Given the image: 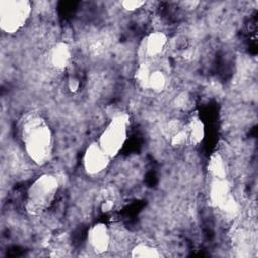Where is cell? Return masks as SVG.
<instances>
[{
    "label": "cell",
    "mask_w": 258,
    "mask_h": 258,
    "mask_svg": "<svg viewBox=\"0 0 258 258\" xmlns=\"http://www.w3.org/2000/svg\"><path fill=\"white\" fill-rule=\"evenodd\" d=\"M167 85V78L163 71L159 69H152L149 75L147 88L154 93H161Z\"/></svg>",
    "instance_id": "12"
},
{
    "label": "cell",
    "mask_w": 258,
    "mask_h": 258,
    "mask_svg": "<svg viewBox=\"0 0 258 258\" xmlns=\"http://www.w3.org/2000/svg\"><path fill=\"white\" fill-rule=\"evenodd\" d=\"M25 153L36 164L46 163L53 148L52 132L47 123L37 115H28L20 126Z\"/></svg>",
    "instance_id": "1"
},
{
    "label": "cell",
    "mask_w": 258,
    "mask_h": 258,
    "mask_svg": "<svg viewBox=\"0 0 258 258\" xmlns=\"http://www.w3.org/2000/svg\"><path fill=\"white\" fill-rule=\"evenodd\" d=\"M111 159L98 141H96L86 148L83 155V166L88 174L96 175L108 167Z\"/></svg>",
    "instance_id": "5"
},
{
    "label": "cell",
    "mask_w": 258,
    "mask_h": 258,
    "mask_svg": "<svg viewBox=\"0 0 258 258\" xmlns=\"http://www.w3.org/2000/svg\"><path fill=\"white\" fill-rule=\"evenodd\" d=\"M208 169L210 174L213 176V179H225L227 175V165L225 162V159L223 156L215 152L212 154L209 164H208Z\"/></svg>",
    "instance_id": "11"
},
{
    "label": "cell",
    "mask_w": 258,
    "mask_h": 258,
    "mask_svg": "<svg viewBox=\"0 0 258 258\" xmlns=\"http://www.w3.org/2000/svg\"><path fill=\"white\" fill-rule=\"evenodd\" d=\"M151 70H152L151 67L147 62H143V63L139 64L138 69L136 70L135 80H136L137 84L143 89L147 88V83H148V79H149Z\"/></svg>",
    "instance_id": "14"
},
{
    "label": "cell",
    "mask_w": 258,
    "mask_h": 258,
    "mask_svg": "<svg viewBox=\"0 0 258 258\" xmlns=\"http://www.w3.org/2000/svg\"><path fill=\"white\" fill-rule=\"evenodd\" d=\"M32 11L31 3L27 0L0 1V27L7 34H14L27 23Z\"/></svg>",
    "instance_id": "4"
},
{
    "label": "cell",
    "mask_w": 258,
    "mask_h": 258,
    "mask_svg": "<svg viewBox=\"0 0 258 258\" xmlns=\"http://www.w3.org/2000/svg\"><path fill=\"white\" fill-rule=\"evenodd\" d=\"M130 117L127 113L115 115L102 131L98 143L111 157H115L123 148L129 131Z\"/></svg>",
    "instance_id": "3"
},
{
    "label": "cell",
    "mask_w": 258,
    "mask_h": 258,
    "mask_svg": "<svg viewBox=\"0 0 258 258\" xmlns=\"http://www.w3.org/2000/svg\"><path fill=\"white\" fill-rule=\"evenodd\" d=\"M113 207H114V203L112 201H105L102 204L101 209H102L103 212H109V211H111L113 209Z\"/></svg>",
    "instance_id": "18"
},
{
    "label": "cell",
    "mask_w": 258,
    "mask_h": 258,
    "mask_svg": "<svg viewBox=\"0 0 258 258\" xmlns=\"http://www.w3.org/2000/svg\"><path fill=\"white\" fill-rule=\"evenodd\" d=\"M68 87L70 89V91L72 92H77L79 90L80 87V81L77 78H70L69 79V83H68Z\"/></svg>",
    "instance_id": "17"
},
{
    "label": "cell",
    "mask_w": 258,
    "mask_h": 258,
    "mask_svg": "<svg viewBox=\"0 0 258 258\" xmlns=\"http://www.w3.org/2000/svg\"><path fill=\"white\" fill-rule=\"evenodd\" d=\"M169 137H170V143L172 146H181L185 143H188L187 134L184 129V126H182L179 130L171 134Z\"/></svg>",
    "instance_id": "15"
},
{
    "label": "cell",
    "mask_w": 258,
    "mask_h": 258,
    "mask_svg": "<svg viewBox=\"0 0 258 258\" xmlns=\"http://www.w3.org/2000/svg\"><path fill=\"white\" fill-rule=\"evenodd\" d=\"M88 242L92 250L97 254H102L108 251L111 242L108 227L103 223H97L92 226L88 232Z\"/></svg>",
    "instance_id": "6"
},
{
    "label": "cell",
    "mask_w": 258,
    "mask_h": 258,
    "mask_svg": "<svg viewBox=\"0 0 258 258\" xmlns=\"http://www.w3.org/2000/svg\"><path fill=\"white\" fill-rule=\"evenodd\" d=\"M184 129L187 134L188 143L197 145L203 141L205 137V125L199 117H191L188 123L184 125Z\"/></svg>",
    "instance_id": "10"
},
{
    "label": "cell",
    "mask_w": 258,
    "mask_h": 258,
    "mask_svg": "<svg viewBox=\"0 0 258 258\" xmlns=\"http://www.w3.org/2000/svg\"><path fill=\"white\" fill-rule=\"evenodd\" d=\"M122 7L129 12L136 11L140 8H142L145 5V1H140V0H125L121 2Z\"/></svg>",
    "instance_id": "16"
},
{
    "label": "cell",
    "mask_w": 258,
    "mask_h": 258,
    "mask_svg": "<svg viewBox=\"0 0 258 258\" xmlns=\"http://www.w3.org/2000/svg\"><path fill=\"white\" fill-rule=\"evenodd\" d=\"M167 36L161 31H153L144 37L141 50L145 58L153 59L159 56L167 44Z\"/></svg>",
    "instance_id": "7"
},
{
    "label": "cell",
    "mask_w": 258,
    "mask_h": 258,
    "mask_svg": "<svg viewBox=\"0 0 258 258\" xmlns=\"http://www.w3.org/2000/svg\"><path fill=\"white\" fill-rule=\"evenodd\" d=\"M59 183L52 174H42L29 185L26 194V211L30 215L42 214L53 203Z\"/></svg>",
    "instance_id": "2"
},
{
    "label": "cell",
    "mask_w": 258,
    "mask_h": 258,
    "mask_svg": "<svg viewBox=\"0 0 258 258\" xmlns=\"http://www.w3.org/2000/svg\"><path fill=\"white\" fill-rule=\"evenodd\" d=\"M72 59V50L67 42L60 41L55 43L49 51V62L56 70L68 68Z\"/></svg>",
    "instance_id": "8"
},
{
    "label": "cell",
    "mask_w": 258,
    "mask_h": 258,
    "mask_svg": "<svg viewBox=\"0 0 258 258\" xmlns=\"http://www.w3.org/2000/svg\"><path fill=\"white\" fill-rule=\"evenodd\" d=\"M232 196L230 185L225 179H213L210 187V199L214 205L221 207Z\"/></svg>",
    "instance_id": "9"
},
{
    "label": "cell",
    "mask_w": 258,
    "mask_h": 258,
    "mask_svg": "<svg viewBox=\"0 0 258 258\" xmlns=\"http://www.w3.org/2000/svg\"><path fill=\"white\" fill-rule=\"evenodd\" d=\"M131 256L135 258H157L160 257L161 254L156 247L148 243L141 242L132 248Z\"/></svg>",
    "instance_id": "13"
}]
</instances>
